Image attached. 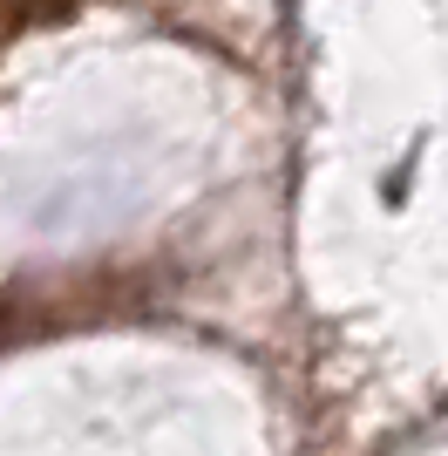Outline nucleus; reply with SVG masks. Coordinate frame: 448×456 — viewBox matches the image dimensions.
Here are the masks:
<instances>
[{
	"mask_svg": "<svg viewBox=\"0 0 448 456\" xmlns=\"http://www.w3.org/2000/svg\"><path fill=\"white\" fill-rule=\"evenodd\" d=\"M82 0H0V28L7 35H28V28H55V20H68Z\"/></svg>",
	"mask_w": 448,
	"mask_h": 456,
	"instance_id": "1",
	"label": "nucleus"
}]
</instances>
